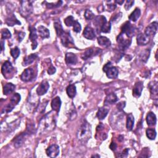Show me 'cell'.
I'll use <instances>...</instances> for the list:
<instances>
[{
    "instance_id": "ac0fdd59",
    "label": "cell",
    "mask_w": 158,
    "mask_h": 158,
    "mask_svg": "<svg viewBox=\"0 0 158 158\" xmlns=\"http://www.w3.org/2000/svg\"><path fill=\"white\" fill-rule=\"evenodd\" d=\"M66 63L68 65H74L77 63V57L72 53H67L65 57Z\"/></svg>"
},
{
    "instance_id": "c3c4849f",
    "label": "cell",
    "mask_w": 158,
    "mask_h": 158,
    "mask_svg": "<svg viewBox=\"0 0 158 158\" xmlns=\"http://www.w3.org/2000/svg\"><path fill=\"white\" fill-rule=\"evenodd\" d=\"M56 68H55L53 66L51 65V66L50 67V68L48 69V73L50 75H53V74H54L56 72Z\"/></svg>"
},
{
    "instance_id": "e0dca14e",
    "label": "cell",
    "mask_w": 158,
    "mask_h": 158,
    "mask_svg": "<svg viewBox=\"0 0 158 158\" xmlns=\"http://www.w3.org/2000/svg\"><path fill=\"white\" fill-rule=\"evenodd\" d=\"M149 41V36H146L145 33L138 34L136 37L137 44L140 46H143L147 45Z\"/></svg>"
},
{
    "instance_id": "5b68a950",
    "label": "cell",
    "mask_w": 158,
    "mask_h": 158,
    "mask_svg": "<svg viewBox=\"0 0 158 158\" xmlns=\"http://www.w3.org/2000/svg\"><path fill=\"white\" fill-rule=\"evenodd\" d=\"M61 43L63 46L68 48L75 47V43L73 38L69 32H65L60 36Z\"/></svg>"
},
{
    "instance_id": "681fc988",
    "label": "cell",
    "mask_w": 158,
    "mask_h": 158,
    "mask_svg": "<svg viewBox=\"0 0 158 158\" xmlns=\"http://www.w3.org/2000/svg\"><path fill=\"white\" fill-rule=\"evenodd\" d=\"M25 33L22 32H20L18 33V40H19V42H21L22 40L24 39V36H25Z\"/></svg>"
},
{
    "instance_id": "3957f363",
    "label": "cell",
    "mask_w": 158,
    "mask_h": 158,
    "mask_svg": "<svg viewBox=\"0 0 158 158\" xmlns=\"http://www.w3.org/2000/svg\"><path fill=\"white\" fill-rule=\"evenodd\" d=\"M117 42L122 50H127L131 45L132 40L125 34L121 32L117 37Z\"/></svg>"
},
{
    "instance_id": "b9f144b4",
    "label": "cell",
    "mask_w": 158,
    "mask_h": 158,
    "mask_svg": "<svg viewBox=\"0 0 158 158\" xmlns=\"http://www.w3.org/2000/svg\"><path fill=\"white\" fill-rule=\"evenodd\" d=\"M11 54L14 59H17L20 55V50L18 47H15L11 50Z\"/></svg>"
},
{
    "instance_id": "277c9868",
    "label": "cell",
    "mask_w": 158,
    "mask_h": 158,
    "mask_svg": "<svg viewBox=\"0 0 158 158\" xmlns=\"http://www.w3.org/2000/svg\"><path fill=\"white\" fill-rule=\"evenodd\" d=\"M21 8H20V13L24 17H29L33 12V6L32 2L29 1H22L21 2Z\"/></svg>"
},
{
    "instance_id": "cb8c5ba5",
    "label": "cell",
    "mask_w": 158,
    "mask_h": 158,
    "mask_svg": "<svg viewBox=\"0 0 158 158\" xmlns=\"http://www.w3.org/2000/svg\"><path fill=\"white\" fill-rule=\"evenodd\" d=\"M118 100V98L117 95L115 93H110L109 94L105 101V105L106 106L108 105H112L115 103H116Z\"/></svg>"
},
{
    "instance_id": "74e56055",
    "label": "cell",
    "mask_w": 158,
    "mask_h": 158,
    "mask_svg": "<svg viewBox=\"0 0 158 158\" xmlns=\"http://www.w3.org/2000/svg\"><path fill=\"white\" fill-rule=\"evenodd\" d=\"M150 51L149 50H145L142 52V53L140 54V59L143 62H146L149 57Z\"/></svg>"
},
{
    "instance_id": "ffe728a7",
    "label": "cell",
    "mask_w": 158,
    "mask_h": 158,
    "mask_svg": "<svg viewBox=\"0 0 158 158\" xmlns=\"http://www.w3.org/2000/svg\"><path fill=\"white\" fill-rule=\"evenodd\" d=\"M100 49H97L96 50V51L94 50V49L93 48H89L87 49L85 53L82 55V58L84 59V60H87L89 58H90L91 57L93 56L94 54H98V53L100 52Z\"/></svg>"
},
{
    "instance_id": "db71d44e",
    "label": "cell",
    "mask_w": 158,
    "mask_h": 158,
    "mask_svg": "<svg viewBox=\"0 0 158 158\" xmlns=\"http://www.w3.org/2000/svg\"><path fill=\"white\" fill-rule=\"evenodd\" d=\"M125 102H121L117 105V107L119 109H122L125 107Z\"/></svg>"
},
{
    "instance_id": "9a60e30c",
    "label": "cell",
    "mask_w": 158,
    "mask_h": 158,
    "mask_svg": "<svg viewBox=\"0 0 158 158\" xmlns=\"http://www.w3.org/2000/svg\"><path fill=\"white\" fill-rule=\"evenodd\" d=\"M143 89V82H136L133 89V96L138 98L141 96L142 90Z\"/></svg>"
},
{
    "instance_id": "7dc6e473",
    "label": "cell",
    "mask_w": 158,
    "mask_h": 158,
    "mask_svg": "<svg viewBox=\"0 0 158 158\" xmlns=\"http://www.w3.org/2000/svg\"><path fill=\"white\" fill-rule=\"evenodd\" d=\"M135 2L134 1H130V0H127V1L125 3V9L128 11L129 9H130L132 6L133 5Z\"/></svg>"
},
{
    "instance_id": "7bdbcfd3",
    "label": "cell",
    "mask_w": 158,
    "mask_h": 158,
    "mask_svg": "<svg viewBox=\"0 0 158 158\" xmlns=\"http://www.w3.org/2000/svg\"><path fill=\"white\" fill-rule=\"evenodd\" d=\"M84 16L87 21H90V20H92L94 18V14L92 12V11L89 9H87L85 11Z\"/></svg>"
},
{
    "instance_id": "6f0895ef",
    "label": "cell",
    "mask_w": 158,
    "mask_h": 158,
    "mask_svg": "<svg viewBox=\"0 0 158 158\" xmlns=\"http://www.w3.org/2000/svg\"><path fill=\"white\" fill-rule=\"evenodd\" d=\"M91 157H100V156L99 154H94L91 156Z\"/></svg>"
},
{
    "instance_id": "f35d334b",
    "label": "cell",
    "mask_w": 158,
    "mask_h": 158,
    "mask_svg": "<svg viewBox=\"0 0 158 158\" xmlns=\"http://www.w3.org/2000/svg\"><path fill=\"white\" fill-rule=\"evenodd\" d=\"M46 3V6L48 8V9H53V8H58L59 6H61L63 4V2L62 1H58L55 3H48L47 2Z\"/></svg>"
},
{
    "instance_id": "30bf717a",
    "label": "cell",
    "mask_w": 158,
    "mask_h": 158,
    "mask_svg": "<svg viewBox=\"0 0 158 158\" xmlns=\"http://www.w3.org/2000/svg\"><path fill=\"white\" fill-rule=\"evenodd\" d=\"M106 22V18L103 15H98L93 19V24L95 26L97 30H100L101 27Z\"/></svg>"
},
{
    "instance_id": "d6a6232c",
    "label": "cell",
    "mask_w": 158,
    "mask_h": 158,
    "mask_svg": "<svg viewBox=\"0 0 158 158\" xmlns=\"http://www.w3.org/2000/svg\"><path fill=\"white\" fill-rule=\"evenodd\" d=\"M15 86L11 84V83H8L6 84L3 88V93L5 95H8L9 94H11V93H12L14 90H15Z\"/></svg>"
},
{
    "instance_id": "f5cc1de1",
    "label": "cell",
    "mask_w": 158,
    "mask_h": 158,
    "mask_svg": "<svg viewBox=\"0 0 158 158\" xmlns=\"http://www.w3.org/2000/svg\"><path fill=\"white\" fill-rule=\"evenodd\" d=\"M109 148H110V149H111V150L115 151V150L116 149V148H117V145H116V143H111V144L110 146H109Z\"/></svg>"
},
{
    "instance_id": "4316f807",
    "label": "cell",
    "mask_w": 158,
    "mask_h": 158,
    "mask_svg": "<svg viewBox=\"0 0 158 158\" xmlns=\"http://www.w3.org/2000/svg\"><path fill=\"white\" fill-rule=\"evenodd\" d=\"M6 24L9 26H14V25H16V24H18V25L21 24V23L18 21L14 14L11 15L6 18Z\"/></svg>"
},
{
    "instance_id": "ba28073f",
    "label": "cell",
    "mask_w": 158,
    "mask_h": 158,
    "mask_svg": "<svg viewBox=\"0 0 158 158\" xmlns=\"http://www.w3.org/2000/svg\"><path fill=\"white\" fill-rule=\"evenodd\" d=\"M34 70L32 68L26 69L21 75V78L23 82H29L34 77Z\"/></svg>"
},
{
    "instance_id": "4dcf8cb0",
    "label": "cell",
    "mask_w": 158,
    "mask_h": 158,
    "mask_svg": "<svg viewBox=\"0 0 158 158\" xmlns=\"http://www.w3.org/2000/svg\"><path fill=\"white\" fill-rule=\"evenodd\" d=\"M66 92L69 98H74L77 93V90H76L75 85L74 84L69 85L66 88Z\"/></svg>"
},
{
    "instance_id": "d590c367",
    "label": "cell",
    "mask_w": 158,
    "mask_h": 158,
    "mask_svg": "<svg viewBox=\"0 0 158 158\" xmlns=\"http://www.w3.org/2000/svg\"><path fill=\"white\" fill-rule=\"evenodd\" d=\"M146 136L151 140H154L156 137V132L153 129H148L146 131Z\"/></svg>"
},
{
    "instance_id": "4fadbf2b",
    "label": "cell",
    "mask_w": 158,
    "mask_h": 158,
    "mask_svg": "<svg viewBox=\"0 0 158 158\" xmlns=\"http://www.w3.org/2000/svg\"><path fill=\"white\" fill-rule=\"evenodd\" d=\"M49 88H50L49 83L46 81H43L37 88L36 93L39 96H42L48 91Z\"/></svg>"
},
{
    "instance_id": "ab89813d",
    "label": "cell",
    "mask_w": 158,
    "mask_h": 158,
    "mask_svg": "<svg viewBox=\"0 0 158 158\" xmlns=\"http://www.w3.org/2000/svg\"><path fill=\"white\" fill-rule=\"evenodd\" d=\"M111 29V22H107L106 24H105L101 28L100 31L103 33H109Z\"/></svg>"
},
{
    "instance_id": "f907efd6",
    "label": "cell",
    "mask_w": 158,
    "mask_h": 158,
    "mask_svg": "<svg viewBox=\"0 0 158 158\" xmlns=\"http://www.w3.org/2000/svg\"><path fill=\"white\" fill-rule=\"evenodd\" d=\"M111 66H112V63H111V62H109V63H108L106 64L105 65V66L103 67V70L105 72H106Z\"/></svg>"
},
{
    "instance_id": "816d5d0a",
    "label": "cell",
    "mask_w": 158,
    "mask_h": 158,
    "mask_svg": "<svg viewBox=\"0 0 158 158\" xmlns=\"http://www.w3.org/2000/svg\"><path fill=\"white\" fill-rule=\"evenodd\" d=\"M129 149H124V151H123V152H122V153L121 154V155H120L119 156L120 157H127V155H128V154H129Z\"/></svg>"
},
{
    "instance_id": "f1b7e54d",
    "label": "cell",
    "mask_w": 158,
    "mask_h": 158,
    "mask_svg": "<svg viewBox=\"0 0 158 158\" xmlns=\"http://www.w3.org/2000/svg\"><path fill=\"white\" fill-rule=\"evenodd\" d=\"M105 73L106 74V75L109 78L113 79L117 77L118 74V71L115 67L111 66Z\"/></svg>"
},
{
    "instance_id": "60d3db41",
    "label": "cell",
    "mask_w": 158,
    "mask_h": 158,
    "mask_svg": "<svg viewBox=\"0 0 158 158\" xmlns=\"http://www.w3.org/2000/svg\"><path fill=\"white\" fill-rule=\"evenodd\" d=\"M11 37V33L10 31L7 29H4L2 30V38L3 39H9Z\"/></svg>"
},
{
    "instance_id": "9c48e42d",
    "label": "cell",
    "mask_w": 158,
    "mask_h": 158,
    "mask_svg": "<svg viewBox=\"0 0 158 158\" xmlns=\"http://www.w3.org/2000/svg\"><path fill=\"white\" fill-rule=\"evenodd\" d=\"M27 135L28 134L27 133H22L21 135H18L17 137H15V139L13 140L14 147L17 148L21 147L26 140Z\"/></svg>"
},
{
    "instance_id": "6da1fadb",
    "label": "cell",
    "mask_w": 158,
    "mask_h": 158,
    "mask_svg": "<svg viewBox=\"0 0 158 158\" xmlns=\"http://www.w3.org/2000/svg\"><path fill=\"white\" fill-rule=\"evenodd\" d=\"M56 125L55 116L53 114L52 112H50L46 114L40 122L38 131L40 133H43L46 130L51 131L54 129Z\"/></svg>"
},
{
    "instance_id": "f546056e",
    "label": "cell",
    "mask_w": 158,
    "mask_h": 158,
    "mask_svg": "<svg viewBox=\"0 0 158 158\" xmlns=\"http://www.w3.org/2000/svg\"><path fill=\"white\" fill-rule=\"evenodd\" d=\"M36 57H37L36 54H31L30 55L26 56L24 59L22 65L24 66H27L32 64L35 60Z\"/></svg>"
},
{
    "instance_id": "bcb514c9",
    "label": "cell",
    "mask_w": 158,
    "mask_h": 158,
    "mask_svg": "<svg viewBox=\"0 0 158 158\" xmlns=\"http://www.w3.org/2000/svg\"><path fill=\"white\" fill-rule=\"evenodd\" d=\"M116 8V5L115 4H107L105 7L104 8V9H105L106 11L111 12L113 11L114 10H115V9Z\"/></svg>"
},
{
    "instance_id": "8d00e7d4",
    "label": "cell",
    "mask_w": 158,
    "mask_h": 158,
    "mask_svg": "<svg viewBox=\"0 0 158 158\" xmlns=\"http://www.w3.org/2000/svg\"><path fill=\"white\" fill-rule=\"evenodd\" d=\"M75 20L74 19V17L72 15L68 16L64 19V23L67 27H71L73 26L75 22Z\"/></svg>"
},
{
    "instance_id": "8992f818",
    "label": "cell",
    "mask_w": 158,
    "mask_h": 158,
    "mask_svg": "<svg viewBox=\"0 0 158 158\" xmlns=\"http://www.w3.org/2000/svg\"><path fill=\"white\" fill-rule=\"evenodd\" d=\"M135 27L132 26L130 22H125L121 27L122 32L125 34L128 37L131 38L135 33Z\"/></svg>"
},
{
    "instance_id": "e575fe53",
    "label": "cell",
    "mask_w": 158,
    "mask_h": 158,
    "mask_svg": "<svg viewBox=\"0 0 158 158\" xmlns=\"http://www.w3.org/2000/svg\"><path fill=\"white\" fill-rule=\"evenodd\" d=\"M21 95H20L19 93H15L11 97L9 103L12 106L15 107L19 103V101H21Z\"/></svg>"
},
{
    "instance_id": "2e32d148",
    "label": "cell",
    "mask_w": 158,
    "mask_h": 158,
    "mask_svg": "<svg viewBox=\"0 0 158 158\" xmlns=\"http://www.w3.org/2000/svg\"><path fill=\"white\" fill-rule=\"evenodd\" d=\"M148 88L149 89L151 95H153L154 100H157L158 94V84L156 81H153L148 85Z\"/></svg>"
},
{
    "instance_id": "5bb4252c",
    "label": "cell",
    "mask_w": 158,
    "mask_h": 158,
    "mask_svg": "<svg viewBox=\"0 0 158 158\" xmlns=\"http://www.w3.org/2000/svg\"><path fill=\"white\" fill-rule=\"evenodd\" d=\"M13 70H14V67L12 66L11 63L8 61H5L2 67V72L3 75L5 77H6L8 75L11 74L13 72Z\"/></svg>"
},
{
    "instance_id": "836d02e7",
    "label": "cell",
    "mask_w": 158,
    "mask_h": 158,
    "mask_svg": "<svg viewBox=\"0 0 158 158\" xmlns=\"http://www.w3.org/2000/svg\"><path fill=\"white\" fill-rule=\"evenodd\" d=\"M134 117L132 115V114H130L127 116V124L126 127L129 131H131L133 129V125H134Z\"/></svg>"
},
{
    "instance_id": "44dd1931",
    "label": "cell",
    "mask_w": 158,
    "mask_h": 158,
    "mask_svg": "<svg viewBox=\"0 0 158 158\" xmlns=\"http://www.w3.org/2000/svg\"><path fill=\"white\" fill-rule=\"evenodd\" d=\"M61 99L59 96L54 98L51 101V108L53 111L59 112L61 109Z\"/></svg>"
},
{
    "instance_id": "52a82bcc",
    "label": "cell",
    "mask_w": 158,
    "mask_h": 158,
    "mask_svg": "<svg viewBox=\"0 0 158 158\" xmlns=\"http://www.w3.org/2000/svg\"><path fill=\"white\" fill-rule=\"evenodd\" d=\"M29 31H30V35H29V39L32 42V50L36 49L37 47L38 43L36 42L37 39V33L36 30L33 27H29Z\"/></svg>"
},
{
    "instance_id": "ee69618b",
    "label": "cell",
    "mask_w": 158,
    "mask_h": 158,
    "mask_svg": "<svg viewBox=\"0 0 158 158\" xmlns=\"http://www.w3.org/2000/svg\"><path fill=\"white\" fill-rule=\"evenodd\" d=\"M122 12L117 13L115 15H114L111 19V22L112 23H117L118 21H120L121 19L122 18Z\"/></svg>"
},
{
    "instance_id": "484cf974",
    "label": "cell",
    "mask_w": 158,
    "mask_h": 158,
    "mask_svg": "<svg viewBox=\"0 0 158 158\" xmlns=\"http://www.w3.org/2000/svg\"><path fill=\"white\" fill-rule=\"evenodd\" d=\"M146 120L149 126L155 125L156 124V116L153 112H149L146 115Z\"/></svg>"
},
{
    "instance_id": "83f0119b",
    "label": "cell",
    "mask_w": 158,
    "mask_h": 158,
    "mask_svg": "<svg viewBox=\"0 0 158 158\" xmlns=\"http://www.w3.org/2000/svg\"><path fill=\"white\" fill-rule=\"evenodd\" d=\"M109 111V109L104 107L99 108L96 114V116L98 118V119L100 120L104 119V118L107 116Z\"/></svg>"
},
{
    "instance_id": "7402d4cb",
    "label": "cell",
    "mask_w": 158,
    "mask_h": 158,
    "mask_svg": "<svg viewBox=\"0 0 158 158\" xmlns=\"http://www.w3.org/2000/svg\"><path fill=\"white\" fill-rule=\"evenodd\" d=\"M54 27L55 29V30H56V32L57 36L60 37L64 33L63 27L61 25V21H59V20H56V21H54Z\"/></svg>"
},
{
    "instance_id": "d4e9b609",
    "label": "cell",
    "mask_w": 158,
    "mask_h": 158,
    "mask_svg": "<svg viewBox=\"0 0 158 158\" xmlns=\"http://www.w3.org/2000/svg\"><path fill=\"white\" fill-rule=\"evenodd\" d=\"M38 32L42 38H48L50 37V33L49 30L44 26H40L38 27Z\"/></svg>"
},
{
    "instance_id": "1f68e13d",
    "label": "cell",
    "mask_w": 158,
    "mask_h": 158,
    "mask_svg": "<svg viewBox=\"0 0 158 158\" xmlns=\"http://www.w3.org/2000/svg\"><path fill=\"white\" fill-rule=\"evenodd\" d=\"M141 15V11L139 8H136L133 12L129 15V18L130 21L133 22H136L137 20L140 17Z\"/></svg>"
},
{
    "instance_id": "8fae6325",
    "label": "cell",
    "mask_w": 158,
    "mask_h": 158,
    "mask_svg": "<svg viewBox=\"0 0 158 158\" xmlns=\"http://www.w3.org/2000/svg\"><path fill=\"white\" fill-rule=\"evenodd\" d=\"M59 147L57 145H52L49 146L46 150V153L48 156L50 157H56L59 154Z\"/></svg>"
},
{
    "instance_id": "9f6ffc18",
    "label": "cell",
    "mask_w": 158,
    "mask_h": 158,
    "mask_svg": "<svg viewBox=\"0 0 158 158\" xmlns=\"http://www.w3.org/2000/svg\"><path fill=\"white\" fill-rule=\"evenodd\" d=\"M2 43V51H3L5 50V47H4V41H2L1 42Z\"/></svg>"
},
{
    "instance_id": "603a6c76",
    "label": "cell",
    "mask_w": 158,
    "mask_h": 158,
    "mask_svg": "<svg viewBox=\"0 0 158 158\" xmlns=\"http://www.w3.org/2000/svg\"><path fill=\"white\" fill-rule=\"evenodd\" d=\"M98 43L100 46H103L105 48L109 47L111 45L110 40L107 37L103 36H100L98 38Z\"/></svg>"
},
{
    "instance_id": "d6986e66",
    "label": "cell",
    "mask_w": 158,
    "mask_h": 158,
    "mask_svg": "<svg viewBox=\"0 0 158 158\" xmlns=\"http://www.w3.org/2000/svg\"><path fill=\"white\" fill-rule=\"evenodd\" d=\"M83 35L85 38L88 40H93L96 37V35L93 29L89 26H87L85 28L83 32Z\"/></svg>"
},
{
    "instance_id": "11a10c76",
    "label": "cell",
    "mask_w": 158,
    "mask_h": 158,
    "mask_svg": "<svg viewBox=\"0 0 158 158\" xmlns=\"http://www.w3.org/2000/svg\"><path fill=\"white\" fill-rule=\"evenodd\" d=\"M115 2L116 3H117V4H118V5H122L124 3V0H122V1H117H117H115Z\"/></svg>"
},
{
    "instance_id": "f6af8a7d",
    "label": "cell",
    "mask_w": 158,
    "mask_h": 158,
    "mask_svg": "<svg viewBox=\"0 0 158 158\" xmlns=\"http://www.w3.org/2000/svg\"><path fill=\"white\" fill-rule=\"evenodd\" d=\"M74 27V31L76 33H80L81 30H82V27L81 24L79 23L78 21H75L74 25L73 26Z\"/></svg>"
},
{
    "instance_id": "7c38bea8",
    "label": "cell",
    "mask_w": 158,
    "mask_h": 158,
    "mask_svg": "<svg viewBox=\"0 0 158 158\" xmlns=\"http://www.w3.org/2000/svg\"><path fill=\"white\" fill-rule=\"evenodd\" d=\"M157 27H158V24L157 22H152L146 28L145 31V34L148 36L154 35L157 32Z\"/></svg>"
},
{
    "instance_id": "7a4b0ae2",
    "label": "cell",
    "mask_w": 158,
    "mask_h": 158,
    "mask_svg": "<svg viewBox=\"0 0 158 158\" xmlns=\"http://www.w3.org/2000/svg\"><path fill=\"white\" fill-rule=\"evenodd\" d=\"M77 136L79 140L84 143L87 142L91 138V125L86 120H84L80 127L78 128L77 133Z\"/></svg>"
}]
</instances>
